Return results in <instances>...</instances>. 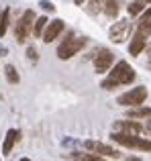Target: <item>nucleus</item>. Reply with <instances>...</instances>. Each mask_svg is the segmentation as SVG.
<instances>
[{"instance_id":"23","label":"nucleus","mask_w":151,"mask_h":161,"mask_svg":"<svg viewBox=\"0 0 151 161\" xmlns=\"http://www.w3.org/2000/svg\"><path fill=\"white\" fill-rule=\"evenodd\" d=\"M147 65H149V69H151V43L147 45Z\"/></svg>"},{"instance_id":"13","label":"nucleus","mask_w":151,"mask_h":161,"mask_svg":"<svg viewBox=\"0 0 151 161\" xmlns=\"http://www.w3.org/2000/svg\"><path fill=\"white\" fill-rule=\"evenodd\" d=\"M104 12H106V16L115 19V16L119 14V0H106V4H104Z\"/></svg>"},{"instance_id":"6","label":"nucleus","mask_w":151,"mask_h":161,"mask_svg":"<svg viewBox=\"0 0 151 161\" xmlns=\"http://www.w3.org/2000/svg\"><path fill=\"white\" fill-rule=\"evenodd\" d=\"M112 61H115V57H112V53L108 51V49H100V51L94 55V67H96L98 74H104V71L110 69Z\"/></svg>"},{"instance_id":"14","label":"nucleus","mask_w":151,"mask_h":161,"mask_svg":"<svg viewBox=\"0 0 151 161\" xmlns=\"http://www.w3.org/2000/svg\"><path fill=\"white\" fill-rule=\"evenodd\" d=\"M72 159L74 161H102L100 155L96 153H72Z\"/></svg>"},{"instance_id":"11","label":"nucleus","mask_w":151,"mask_h":161,"mask_svg":"<svg viewBox=\"0 0 151 161\" xmlns=\"http://www.w3.org/2000/svg\"><path fill=\"white\" fill-rule=\"evenodd\" d=\"M145 47H147V37H143L141 33L135 31V37H133L131 45H129V53L131 55H139Z\"/></svg>"},{"instance_id":"22","label":"nucleus","mask_w":151,"mask_h":161,"mask_svg":"<svg viewBox=\"0 0 151 161\" xmlns=\"http://www.w3.org/2000/svg\"><path fill=\"white\" fill-rule=\"evenodd\" d=\"M39 6L43 8V10H49V12H53V10H55L53 2H49V0H41V2H39Z\"/></svg>"},{"instance_id":"12","label":"nucleus","mask_w":151,"mask_h":161,"mask_svg":"<svg viewBox=\"0 0 151 161\" xmlns=\"http://www.w3.org/2000/svg\"><path fill=\"white\" fill-rule=\"evenodd\" d=\"M20 139V130L16 129H10L6 133V139H4V145H2V155H10L12 147H14V143Z\"/></svg>"},{"instance_id":"20","label":"nucleus","mask_w":151,"mask_h":161,"mask_svg":"<svg viewBox=\"0 0 151 161\" xmlns=\"http://www.w3.org/2000/svg\"><path fill=\"white\" fill-rule=\"evenodd\" d=\"M6 27H8V8L2 12V16H0V37L6 33Z\"/></svg>"},{"instance_id":"18","label":"nucleus","mask_w":151,"mask_h":161,"mask_svg":"<svg viewBox=\"0 0 151 161\" xmlns=\"http://www.w3.org/2000/svg\"><path fill=\"white\" fill-rule=\"evenodd\" d=\"M45 25H47V19H45V16L37 19L35 27H33V35H35V37H41V35H43V31H45Z\"/></svg>"},{"instance_id":"5","label":"nucleus","mask_w":151,"mask_h":161,"mask_svg":"<svg viewBox=\"0 0 151 161\" xmlns=\"http://www.w3.org/2000/svg\"><path fill=\"white\" fill-rule=\"evenodd\" d=\"M145 98H147V90L143 86H139V88H133L127 94L119 96V104H123V106H141L145 102Z\"/></svg>"},{"instance_id":"16","label":"nucleus","mask_w":151,"mask_h":161,"mask_svg":"<svg viewBox=\"0 0 151 161\" xmlns=\"http://www.w3.org/2000/svg\"><path fill=\"white\" fill-rule=\"evenodd\" d=\"M143 8H145V2H143V0H133L131 6H129V14H131V16H137L139 12H143Z\"/></svg>"},{"instance_id":"1","label":"nucleus","mask_w":151,"mask_h":161,"mask_svg":"<svg viewBox=\"0 0 151 161\" xmlns=\"http://www.w3.org/2000/svg\"><path fill=\"white\" fill-rule=\"evenodd\" d=\"M135 80V71L133 67L129 65L127 61H119L115 65V69L108 74V78L102 82V88L104 90H112L116 86H123V84H131Z\"/></svg>"},{"instance_id":"19","label":"nucleus","mask_w":151,"mask_h":161,"mask_svg":"<svg viewBox=\"0 0 151 161\" xmlns=\"http://www.w3.org/2000/svg\"><path fill=\"white\" fill-rule=\"evenodd\" d=\"M104 4H106V0H90V8H88V10H90L92 14H96V12L104 10Z\"/></svg>"},{"instance_id":"21","label":"nucleus","mask_w":151,"mask_h":161,"mask_svg":"<svg viewBox=\"0 0 151 161\" xmlns=\"http://www.w3.org/2000/svg\"><path fill=\"white\" fill-rule=\"evenodd\" d=\"M27 57L31 59L33 63H35L37 59H39V53H37V47H29V49H27Z\"/></svg>"},{"instance_id":"7","label":"nucleus","mask_w":151,"mask_h":161,"mask_svg":"<svg viewBox=\"0 0 151 161\" xmlns=\"http://www.w3.org/2000/svg\"><path fill=\"white\" fill-rule=\"evenodd\" d=\"M129 33H131V23H129V20H119V23H115L112 29H110V41L123 43L129 37Z\"/></svg>"},{"instance_id":"3","label":"nucleus","mask_w":151,"mask_h":161,"mask_svg":"<svg viewBox=\"0 0 151 161\" xmlns=\"http://www.w3.org/2000/svg\"><path fill=\"white\" fill-rule=\"evenodd\" d=\"M33 20H35L33 10H25L23 16L16 20V25H14V39L19 41V43H25V41H27L29 33H31V29H33Z\"/></svg>"},{"instance_id":"24","label":"nucleus","mask_w":151,"mask_h":161,"mask_svg":"<svg viewBox=\"0 0 151 161\" xmlns=\"http://www.w3.org/2000/svg\"><path fill=\"white\" fill-rule=\"evenodd\" d=\"M6 53H8V49L4 47V45H0V55H6Z\"/></svg>"},{"instance_id":"9","label":"nucleus","mask_w":151,"mask_h":161,"mask_svg":"<svg viewBox=\"0 0 151 161\" xmlns=\"http://www.w3.org/2000/svg\"><path fill=\"white\" fill-rule=\"evenodd\" d=\"M64 27H65L64 20H59V19L51 20V23L47 25V29L43 31V35H41V37H43V41H45V43H51V41H55L57 37H59V33L64 31Z\"/></svg>"},{"instance_id":"15","label":"nucleus","mask_w":151,"mask_h":161,"mask_svg":"<svg viewBox=\"0 0 151 161\" xmlns=\"http://www.w3.org/2000/svg\"><path fill=\"white\" fill-rule=\"evenodd\" d=\"M129 116H131V118H151V108H135V110H129Z\"/></svg>"},{"instance_id":"17","label":"nucleus","mask_w":151,"mask_h":161,"mask_svg":"<svg viewBox=\"0 0 151 161\" xmlns=\"http://www.w3.org/2000/svg\"><path fill=\"white\" fill-rule=\"evenodd\" d=\"M4 74H6V80L10 84H19V74H16V69H14V65H6L4 67Z\"/></svg>"},{"instance_id":"8","label":"nucleus","mask_w":151,"mask_h":161,"mask_svg":"<svg viewBox=\"0 0 151 161\" xmlns=\"http://www.w3.org/2000/svg\"><path fill=\"white\" fill-rule=\"evenodd\" d=\"M84 147H86L88 151H92V153L96 155H106V157H119V151L112 149V147L104 145V143H98V141H86L84 143Z\"/></svg>"},{"instance_id":"4","label":"nucleus","mask_w":151,"mask_h":161,"mask_svg":"<svg viewBox=\"0 0 151 161\" xmlns=\"http://www.w3.org/2000/svg\"><path fill=\"white\" fill-rule=\"evenodd\" d=\"M86 45V39H80V37H72V39H65L64 43L57 47V57L59 59H70L74 57L80 49Z\"/></svg>"},{"instance_id":"10","label":"nucleus","mask_w":151,"mask_h":161,"mask_svg":"<svg viewBox=\"0 0 151 161\" xmlns=\"http://www.w3.org/2000/svg\"><path fill=\"white\" fill-rule=\"evenodd\" d=\"M115 130L116 133H127V135H139L143 130V126L133 120H119V122H115Z\"/></svg>"},{"instance_id":"25","label":"nucleus","mask_w":151,"mask_h":161,"mask_svg":"<svg viewBox=\"0 0 151 161\" xmlns=\"http://www.w3.org/2000/svg\"><path fill=\"white\" fill-rule=\"evenodd\" d=\"M74 2H76V4H82V2H84V0H74Z\"/></svg>"},{"instance_id":"27","label":"nucleus","mask_w":151,"mask_h":161,"mask_svg":"<svg viewBox=\"0 0 151 161\" xmlns=\"http://www.w3.org/2000/svg\"><path fill=\"white\" fill-rule=\"evenodd\" d=\"M0 16H2V14H0Z\"/></svg>"},{"instance_id":"2","label":"nucleus","mask_w":151,"mask_h":161,"mask_svg":"<svg viewBox=\"0 0 151 161\" xmlns=\"http://www.w3.org/2000/svg\"><path fill=\"white\" fill-rule=\"evenodd\" d=\"M112 141L120 143L125 147H133V149H143V151H151V141L141 139L137 135H127V133H112Z\"/></svg>"},{"instance_id":"26","label":"nucleus","mask_w":151,"mask_h":161,"mask_svg":"<svg viewBox=\"0 0 151 161\" xmlns=\"http://www.w3.org/2000/svg\"><path fill=\"white\" fill-rule=\"evenodd\" d=\"M20 161H31V159H27V157H23V159H20Z\"/></svg>"}]
</instances>
